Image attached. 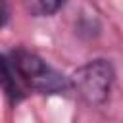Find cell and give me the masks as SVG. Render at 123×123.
Listing matches in <instances>:
<instances>
[{"label":"cell","instance_id":"6da1fadb","mask_svg":"<svg viewBox=\"0 0 123 123\" xmlns=\"http://www.w3.org/2000/svg\"><path fill=\"white\" fill-rule=\"evenodd\" d=\"M8 56L23 88H29L37 94H46V96L71 92L69 77L62 75L58 69H54L35 52H29L25 48H15Z\"/></svg>","mask_w":123,"mask_h":123},{"label":"cell","instance_id":"7a4b0ae2","mask_svg":"<svg viewBox=\"0 0 123 123\" xmlns=\"http://www.w3.org/2000/svg\"><path fill=\"white\" fill-rule=\"evenodd\" d=\"M113 79V63L106 58H94L77 67L69 77V83L71 90H75L88 106H104L110 98Z\"/></svg>","mask_w":123,"mask_h":123},{"label":"cell","instance_id":"3957f363","mask_svg":"<svg viewBox=\"0 0 123 123\" xmlns=\"http://www.w3.org/2000/svg\"><path fill=\"white\" fill-rule=\"evenodd\" d=\"M0 88L12 104H17L25 98V88L17 79V73L10 62L8 54H0Z\"/></svg>","mask_w":123,"mask_h":123},{"label":"cell","instance_id":"277c9868","mask_svg":"<svg viewBox=\"0 0 123 123\" xmlns=\"http://www.w3.org/2000/svg\"><path fill=\"white\" fill-rule=\"evenodd\" d=\"M65 0H25V10L31 17H52L63 8Z\"/></svg>","mask_w":123,"mask_h":123},{"label":"cell","instance_id":"5b68a950","mask_svg":"<svg viewBox=\"0 0 123 123\" xmlns=\"http://www.w3.org/2000/svg\"><path fill=\"white\" fill-rule=\"evenodd\" d=\"M10 19V6H8V0H0V29L8 23Z\"/></svg>","mask_w":123,"mask_h":123}]
</instances>
